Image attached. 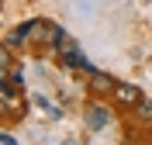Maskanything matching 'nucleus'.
<instances>
[{
	"label": "nucleus",
	"instance_id": "7ed1b4c3",
	"mask_svg": "<svg viewBox=\"0 0 152 145\" xmlns=\"http://www.w3.org/2000/svg\"><path fill=\"white\" fill-rule=\"evenodd\" d=\"M86 117H90V128H94V131H100V128H107V125H111V114H107L100 104H94V107H90V114H86Z\"/></svg>",
	"mask_w": 152,
	"mask_h": 145
},
{
	"label": "nucleus",
	"instance_id": "f03ea898",
	"mask_svg": "<svg viewBox=\"0 0 152 145\" xmlns=\"http://www.w3.org/2000/svg\"><path fill=\"white\" fill-rule=\"evenodd\" d=\"M114 83H118V79L104 76V73H90V93L94 97H104L107 90H114Z\"/></svg>",
	"mask_w": 152,
	"mask_h": 145
},
{
	"label": "nucleus",
	"instance_id": "f257e3e1",
	"mask_svg": "<svg viewBox=\"0 0 152 145\" xmlns=\"http://www.w3.org/2000/svg\"><path fill=\"white\" fill-rule=\"evenodd\" d=\"M111 93H114V100H118L121 107H138L142 104V90L132 87V83H114Z\"/></svg>",
	"mask_w": 152,
	"mask_h": 145
},
{
	"label": "nucleus",
	"instance_id": "20e7f679",
	"mask_svg": "<svg viewBox=\"0 0 152 145\" xmlns=\"http://www.w3.org/2000/svg\"><path fill=\"white\" fill-rule=\"evenodd\" d=\"M138 117L152 121V100H142V104H138Z\"/></svg>",
	"mask_w": 152,
	"mask_h": 145
}]
</instances>
